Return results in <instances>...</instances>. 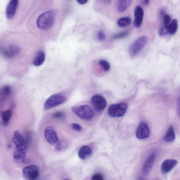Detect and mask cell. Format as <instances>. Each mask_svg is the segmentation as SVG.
Instances as JSON below:
<instances>
[{"label": "cell", "mask_w": 180, "mask_h": 180, "mask_svg": "<svg viewBox=\"0 0 180 180\" xmlns=\"http://www.w3.org/2000/svg\"><path fill=\"white\" fill-rule=\"evenodd\" d=\"M57 15L55 10L48 11L41 14L37 20V26L39 29L45 30L51 28L53 25Z\"/></svg>", "instance_id": "6da1fadb"}, {"label": "cell", "mask_w": 180, "mask_h": 180, "mask_svg": "<svg viewBox=\"0 0 180 180\" xmlns=\"http://www.w3.org/2000/svg\"><path fill=\"white\" fill-rule=\"evenodd\" d=\"M71 109L75 114L83 120H90L94 117V111L88 105H83L78 107H74Z\"/></svg>", "instance_id": "7a4b0ae2"}, {"label": "cell", "mask_w": 180, "mask_h": 180, "mask_svg": "<svg viewBox=\"0 0 180 180\" xmlns=\"http://www.w3.org/2000/svg\"><path fill=\"white\" fill-rule=\"evenodd\" d=\"M127 108V105L124 103L111 105L108 109V114L112 118L123 117L125 114Z\"/></svg>", "instance_id": "3957f363"}, {"label": "cell", "mask_w": 180, "mask_h": 180, "mask_svg": "<svg viewBox=\"0 0 180 180\" xmlns=\"http://www.w3.org/2000/svg\"><path fill=\"white\" fill-rule=\"evenodd\" d=\"M66 97L60 94H55L46 101L44 105V109H48L62 105L66 102Z\"/></svg>", "instance_id": "277c9868"}, {"label": "cell", "mask_w": 180, "mask_h": 180, "mask_svg": "<svg viewBox=\"0 0 180 180\" xmlns=\"http://www.w3.org/2000/svg\"><path fill=\"white\" fill-rule=\"evenodd\" d=\"M12 140L16 146L15 151L26 154L27 143L18 131L14 133Z\"/></svg>", "instance_id": "5b68a950"}, {"label": "cell", "mask_w": 180, "mask_h": 180, "mask_svg": "<svg viewBox=\"0 0 180 180\" xmlns=\"http://www.w3.org/2000/svg\"><path fill=\"white\" fill-rule=\"evenodd\" d=\"M148 41L146 36H141L132 44L129 50V54L132 57L136 56L145 46Z\"/></svg>", "instance_id": "8992f818"}, {"label": "cell", "mask_w": 180, "mask_h": 180, "mask_svg": "<svg viewBox=\"0 0 180 180\" xmlns=\"http://www.w3.org/2000/svg\"><path fill=\"white\" fill-rule=\"evenodd\" d=\"M23 175L26 180H35L37 179L39 176V170L36 166H28L23 168Z\"/></svg>", "instance_id": "52a82bcc"}, {"label": "cell", "mask_w": 180, "mask_h": 180, "mask_svg": "<svg viewBox=\"0 0 180 180\" xmlns=\"http://www.w3.org/2000/svg\"><path fill=\"white\" fill-rule=\"evenodd\" d=\"M21 51L19 47L15 44H12L6 47L1 48L0 51L5 57L12 58L17 56Z\"/></svg>", "instance_id": "ba28073f"}, {"label": "cell", "mask_w": 180, "mask_h": 180, "mask_svg": "<svg viewBox=\"0 0 180 180\" xmlns=\"http://www.w3.org/2000/svg\"><path fill=\"white\" fill-rule=\"evenodd\" d=\"M91 101L94 108L99 111L103 110L106 106V99L101 95L94 96L91 99Z\"/></svg>", "instance_id": "9c48e42d"}, {"label": "cell", "mask_w": 180, "mask_h": 180, "mask_svg": "<svg viewBox=\"0 0 180 180\" xmlns=\"http://www.w3.org/2000/svg\"><path fill=\"white\" fill-rule=\"evenodd\" d=\"M44 137L47 142L51 145L56 144L59 141L56 132L51 127H48L45 129Z\"/></svg>", "instance_id": "30bf717a"}, {"label": "cell", "mask_w": 180, "mask_h": 180, "mask_svg": "<svg viewBox=\"0 0 180 180\" xmlns=\"http://www.w3.org/2000/svg\"><path fill=\"white\" fill-rule=\"evenodd\" d=\"M18 4L19 0H10L5 11V14L8 19H12L14 17Z\"/></svg>", "instance_id": "8fae6325"}, {"label": "cell", "mask_w": 180, "mask_h": 180, "mask_svg": "<svg viewBox=\"0 0 180 180\" xmlns=\"http://www.w3.org/2000/svg\"><path fill=\"white\" fill-rule=\"evenodd\" d=\"M136 136L138 139H144L148 138L150 135V130L146 123H141L137 129Z\"/></svg>", "instance_id": "7c38bea8"}, {"label": "cell", "mask_w": 180, "mask_h": 180, "mask_svg": "<svg viewBox=\"0 0 180 180\" xmlns=\"http://www.w3.org/2000/svg\"><path fill=\"white\" fill-rule=\"evenodd\" d=\"M156 157V154L153 153L146 160L142 169L143 174L145 176H147L150 172L153 167Z\"/></svg>", "instance_id": "4fadbf2b"}, {"label": "cell", "mask_w": 180, "mask_h": 180, "mask_svg": "<svg viewBox=\"0 0 180 180\" xmlns=\"http://www.w3.org/2000/svg\"><path fill=\"white\" fill-rule=\"evenodd\" d=\"M134 14V25L139 28L142 26L143 22L144 12L142 8L139 6L135 7Z\"/></svg>", "instance_id": "5bb4252c"}, {"label": "cell", "mask_w": 180, "mask_h": 180, "mask_svg": "<svg viewBox=\"0 0 180 180\" xmlns=\"http://www.w3.org/2000/svg\"><path fill=\"white\" fill-rule=\"evenodd\" d=\"M177 161L173 159H167L163 162L162 165L161 170L163 173L170 172L177 165Z\"/></svg>", "instance_id": "9a60e30c"}, {"label": "cell", "mask_w": 180, "mask_h": 180, "mask_svg": "<svg viewBox=\"0 0 180 180\" xmlns=\"http://www.w3.org/2000/svg\"><path fill=\"white\" fill-rule=\"evenodd\" d=\"M92 153V149L88 146H83L80 148L78 152L79 156L80 159L85 160L89 157Z\"/></svg>", "instance_id": "2e32d148"}, {"label": "cell", "mask_w": 180, "mask_h": 180, "mask_svg": "<svg viewBox=\"0 0 180 180\" xmlns=\"http://www.w3.org/2000/svg\"><path fill=\"white\" fill-rule=\"evenodd\" d=\"M133 0H118L117 7L119 12L125 11L131 4Z\"/></svg>", "instance_id": "e0dca14e"}, {"label": "cell", "mask_w": 180, "mask_h": 180, "mask_svg": "<svg viewBox=\"0 0 180 180\" xmlns=\"http://www.w3.org/2000/svg\"><path fill=\"white\" fill-rule=\"evenodd\" d=\"M45 59V53L42 51H40L38 52L36 56L35 57L33 63L35 66H40L43 64Z\"/></svg>", "instance_id": "ac0fdd59"}, {"label": "cell", "mask_w": 180, "mask_h": 180, "mask_svg": "<svg viewBox=\"0 0 180 180\" xmlns=\"http://www.w3.org/2000/svg\"><path fill=\"white\" fill-rule=\"evenodd\" d=\"M178 27V22L176 19H174L171 22L168 26V33L171 35L176 34Z\"/></svg>", "instance_id": "d6986e66"}, {"label": "cell", "mask_w": 180, "mask_h": 180, "mask_svg": "<svg viewBox=\"0 0 180 180\" xmlns=\"http://www.w3.org/2000/svg\"><path fill=\"white\" fill-rule=\"evenodd\" d=\"M12 110L7 109L1 113V117L3 124L7 125L9 123L12 117Z\"/></svg>", "instance_id": "ffe728a7"}, {"label": "cell", "mask_w": 180, "mask_h": 180, "mask_svg": "<svg viewBox=\"0 0 180 180\" xmlns=\"http://www.w3.org/2000/svg\"><path fill=\"white\" fill-rule=\"evenodd\" d=\"M175 132H174V129L172 126H171L168 129L164 137V139L166 142H171L175 139Z\"/></svg>", "instance_id": "44dd1931"}, {"label": "cell", "mask_w": 180, "mask_h": 180, "mask_svg": "<svg viewBox=\"0 0 180 180\" xmlns=\"http://www.w3.org/2000/svg\"><path fill=\"white\" fill-rule=\"evenodd\" d=\"M132 20L131 18L128 17H124L118 19L117 23L118 25L120 27H125L131 24Z\"/></svg>", "instance_id": "7402d4cb"}, {"label": "cell", "mask_w": 180, "mask_h": 180, "mask_svg": "<svg viewBox=\"0 0 180 180\" xmlns=\"http://www.w3.org/2000/svg\"><path fill=\"white\" fill-rule=\"evenodd\" d=\"M68 147V144L64 140L58 141L55 146V150L57 151H61L65 150Z\"/></svg>", "instance_id": "603a6c76"}, {"label": "cell", "mask_w": 180, "mask_h": 180, "mask_svg": "<svg viewBox=\"0 0 180 180\" xmlns=\"http://www.w3.org/2000/svg\"><path fill=\"white\" fill-rule=\"evenodd\" d=\"M168 26L163 24L159 30V34L160 36H163L167 35L168 33Z\"/></svg>", "instance_id": "cb8c5ba5"}, {"label": "cell", "mask_w": 180, "mask_h": 180, "mask_svg": "<svg viewBox=\"0 0 180 180\" xmlns=\"http://www.w3.org/2000/svg\"><path fill=\"white\" fill-rule=\"evenodd\" d=\"M99 64L106 71H109L110 69V65L109 62L105 60H101L99 61Z\"/></svg>", "instance_id": "d4e9b609"}, {"label": "cell", "mask_w": 180, "mask_h": 180, "mask_svg": "<svg viewBox=\"0 0 180 180\" xmlns=\"http://www.w3.org/2000/svg\"><path fill=\"white\" fill-rule=\"evenodd\" d=\"M129 34V33L127 32H122L119 33L117 34L114 35L113 36V38L115 39L122 38L125 37Z\"/></svg>", "instance_id": "484cf974"}, {"label": "cell", "mask_w": 180, "mask_h": 180, "mask_svg": "<svg viewBox=\"0 0 180 180\" xmlns=\"http://www.w3.org/2000/svg\"><path fill=\"white\" fill-rule=\"evenodd\" d=\"M163 18L164 24L168 25L170 23L171 19L169 16L168 15H164L163 16Z\"/></svg>", "instance_id": "4316f807"}, {"label": "cell", "mask_w": 180, "mask_h": 180, "mask_svg": "<svg viewBox=\"0 0 180 180\" xmlns=\"http://www.w3.org/2000/svg\"><path fill=\"white\" fill-rule=\"evenodd\" d=\"M97 37L99 41H103L106 38V36L103 31H100L98 33Z\"/></svg>", "instance_id": "83f0119b"}, {"label": "cell", "mask_w": 180, "mask_h": 180, "mask_svg": "<svg viewBox=\"0 0 180 180\" xmlns=\"http://www.w3.org/2000/svg\"><path fill=\"white\" fill-rule=\"evenodd\" d=\"M64 113L61 112H57L54 113L53 117L54 118L57 119H60L65 117Z\"/></svg>", "instance_id": "f1b7e54d"}, {"label": "cell", "mask_w": 180, "mask_h": 180, "mask_svg": "<svg viewBox=\"0 0 180 180\" xmlns=\"http://www.w3.org/2000/svg\"><path fill=\"white\" fill-rule=\"evenodd\" d=\"M72 128L77 131H81L82 130V127L78 124L73 123L71 124Z\"/></svg>", "instance_id": "f546056e"}, {"label": "cell", "mask_w": 180, "mask_h": 180, "mask_svg": "<svg viewBox=\"0 0 180 180\" xmlns=\"http://www.w3.org/2000/svg\"><path fill=\"white\" fill-rule=\"evenodd\" d=\"M93 180H103V177L101 174H96L94 175L92 177Z\"/></svg>", "instance_id": "4dcf8cb0"}, {"label": "cell", "mask_w": 180, "mask_h": 180, "mask_svg": "<svg viewBox=\"0 0 180 180\" xmlns=\"http://www.w3.org/2000/svg\"><path fill=\"white\" fill-rule=\"evenodd\" d=\"M76 1L80 4H84L87 3L88 0H76Z\"/></svg>", "instance_id": "1f68e13d"}, {"label": "cell", "mask_w": 180, "mask_h": 180, "mask_svg": "<svg viewBox=\"0 0 180 180\" xmlns=\"http://www.w3.org/2000/svg\"><path fill=\"white\" fill-rule=\"evenodd\" d=\"M102 1L105 4L109 5L111 3L112 0H102Z\"/></svg>", "instance_id": "d6a6232c"}, {"label": "cell", "mask_w": 180, "mask_h": 180, "mask_svg": "<svg viewBox=\"0 0 180 180\" xmlns=\"http://www.w3.org/2000/svg\"><path fill=\"white\" fill-rule=\"evenodd\" d=\"M149 1L150 0H144V4L146 5H148L149 3Z\"/></svg>", "instance_id": "836d02e7"}]
</instances>
